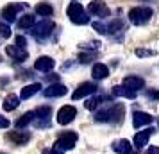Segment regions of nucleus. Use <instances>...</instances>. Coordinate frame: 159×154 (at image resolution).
I'll return each instance as SVG.
<instances>
[{
  "instance_id": "f257e3e1",
  "label": "nucleus",
  "mask_w": 159,
  "mask_h": 154,
  "mask_svg": "<svg viewBox=\"0 0 159 154\" xmlns=\"http://www.w3.org/2000/svg\"><path fill=\"white\" fill-rule=\"evenodd\" d=\"M123 117V106L122 104H113L106 110L98 111L95 115V120L97 122H120Z\"/></svg>"
},
{
  "instance_id": "f03ea898",
  "label": "nucleus",
  "mask_w": 159,
  "mask_h": 154,
  "mask_svg": "<svg viewBox=\"0 0 159 154\" xmlns=\"http://www.w3.org/2000/svg\"><path fill=\"white\" fill-rule=\"evenodd\" d=\"M66 15H68V18L75 25H86V23H89V16L86 15L84 7L80 6L79 2H72L68 6V9H66Z\"/></svg>"
},
{
  "instance_id": "7ed1b4c3",
  "label": "nucleus",
  "mask_w": 159,
  "mask_h": 154,
  "mask_svg": "<svg viewBox=\"0 0 159 154\" xmlns=\"http://www.w3.org/2000/svg\"><path fill=\"white\" fill-rule=\"evenodd\" d=\"M77 138H79V134L73 131H65L59 134V138L56 140V143H54V149H59V151H70L75 147L77 143Z\"/></svg>"
},
{
  "instance_id": "20e7f679",
  "label": "nucleus",
  "mask_w": 159,
  "mask_h": 154,
  "mask_svg": "<svg viewBox=\"0 0 159 154\" xmlns=\"http://www.w3.org/2000/svg\"><path fill=\"white\" fill-rule=\"evenodd\" d=\"M54 29H56V23L52 20H41L39 23L30 27V34L34 38H38V40H45V38L50 36Z\"/></svg>"
},
{
  "instance_id": "39448f33",
  "label": "nucleus",
  "mask_w": 159,
  "mask_h": 154,
  "mask_svg": "<svg viewBox=\"0 0 159 154\" xmlns=\"http://www.w3.org/2000/svg\"><path fill=\"white\" fill-rule=\"evenodd\" d=\"M152 15H154V11L150 7H132L129 11V20L134 25H143L150 20Z\"/></svg>"
},
{
  "instance_id": "423d86ee",
  "label": "nucleus",
  "mask_w": 159,
  "mask_h": 154,
  "mask_svg": "<svg viewBox=\"0 0 159 154\" xmlns=\"http://www.w3.org/2000/svg\"><path fill=\"white\" fill-rule=\"evenodd\" d=\"M50 108L48 106H41V108H38L34 110V120H32V124L36 125V127H48L50 124Z\"/></svg>"
},
{
  "instance_id": "0eeeda50",
  "label": "nucleus",
  "mask_w": 159,
  "mask_h": 154,
  "mask_svg": "<svg viewBox=\"0 0 159 154\" xmlns=\"http://www.w3.org/2000/svg\"><path fill=\"white\" fill-rule=\"evenodd\" d=\"M75 117H77V110L68 104V106H63V108L57 111L56 120H57V124H61V125H68L70 122H73V118Z\"/></svg>"
},
{
  "instance_id": "6e6552de",
  "label": "nucleus",
  "mask_w": 159,
  "mask_h": 154,
  "mask_svg": "<svg viewBox=\"0 0 159 154\" xmlns=\"http://www.w3.org/2000/svg\"><path fill=\"white\" fill-rule=\"evenodd\" d=\"M97 84L95 82H82L79 88L73 91V95H72V99L73 100H79V99H84V97H88V95H93L95 91H97Z\"/></svg>"
},
{
  "instance_id": "1a4fd4ad",
  "label": "nucleus",
  "mask_w": 159,
  "mask_h": 154,
  "mask_svg": "<svg viewBox=\"0 0 159 154\" xmlns=\"http://www.w3.org/2000/svg\"><path fill=\"white\" fill-rule=\"evenodd\" d=\"M88 13H91V15L95 16H100V18H106V16H109V7L106 6V2L104 0H93L89 6H88Z\"/></svg>"
},
{
  "instance_id": "9d476101",
  "label": "nucleus",
  "mask_w": 159,
  "mask_h": 154,
  "mask_svg": "<svg viewBox=\"0 0 159 154\" xmlns=\"http://www.w3.org/2000/svg\"><path fill=\"white\" fill-rule=\"evenodd\" d=\"M122 86H125L127 90L136 91V93H138V90L145 88V79H143V77H138V75H129V77H125V79H123Z\"/></svg>"
},
{
  "instance_id": "9b49d317",
  "label": "nucleus",
  "mask_w": 159,
  "mask_h": 154,
  "mask_svg": "<svg viewBox=\"0 0 159 154\" xmlns=\"http://www.w3.org/2000/svg\"><path fill=\"white\" fill-rule=\"evenodd\" d=\"M154 133L152 127H147L145 131H138L134 134V138H132V145L136 147V149H143L147 143H148V138H150V134Z\"/></svg>"
},
{
  "instance_id": "f8f14e48",
  "label": "nucleus",
  "mask_w": 159,
  "mask_h": 154,
  "mask_svg": "<svg viewBox=\"0 0 159 154\" xmlns=\"http://www.w3.org/2000/svg\"><path fill=\"white\" fill-rule=\"evenodd\" d=\"M152 115H148V113H145V111H136L134 115H132V125L136 127V129H139V127H143V125H148L152 124Z\"/></svg>"
},
{
  "instance_id": "ddd939ff",
  "label": "nucleus",
  "mask_w": 159,
  "mask_h": 154,
  "mask_svg": "<svg viewBox=\"0 0 159 154\" xmlns=\"http://www.w3.org/2000/svg\"><path fill=\"white\" fill-rule=\"evenodd\" d=\"M66 91H68V88H66L65 84H61V82H56V84H50L48 88L43 90V95L45 97H63L66 95Z\"/></svg>"
},
{
  "instance_id": "4468645a",
  "label": "nucleus",
  "mask_w": 159,
  "mask_h": 154,
  "mask_svg": "<svg viewBox=\"0 0 159 154\" xmlns=\"http://www.w3.org/2000/svg\"><path fill=\"white\" fill-rule=\"evenodd\" d=\"M23 6H18V4H9L2 9V18L6 22H16V16H18V11L22 9Z\"/></svg>"
},
{
  "instance_id": "2eb2a0df",
  "label": "nucleus",
  "mask_w": 159,
  "mask_h": 154,
  "mask_svg": "<svg viewBox=\"0 0 159 154\" xmlns=\"http://www.w3.org/2000/svg\"><path fill=\"white\" fill-rule=\"evenodd\" d=\"M6 54L11 56L13 59H16V61H20V63L27 59V50L22 49V47H16V45H7L6 47Z\"/></svg>"
},
{
  "instance_id": "dca6fc26",
  "label": "nucleus",
  "mask_w": 159,
  "mask_h": 154,
  "mask_svg": "<svg viewBox=\"0 0 159 154\" xmlns=\"http://www.w3.org/2000/svg\"><path fill=\"white\" fill-rule=\"evenodd\" d=\"M56 66V61L48 56H41V58L36 59V63H34V68L39 70V72H50L52 68Z\"/></svg>"
},
{
  "instance_id": "f3484780",
  "label": "nucleus",
  "mask_w": 159,
  "mask_h": 154,
  "mask_svg": "<svg viewBox=\"0 0 159 154\" xmlns=\"http://www.w3.org/2000/svg\"><path fill=\"white\" fill-rule=\"evenodd\" d=\"M7 138L13 143H16V145H25L30 140V133L29 131H11L7 134Z\"/></svg>"
},
{
  "instance_id": "a211bd4d",
  "label": "nucleus",
  "mask_w": 159,
  "mask_h": 154,
  "mask_svg": "<svg viewBox=\"0 0 159 154\" xmlns=\"http://www.w3.org/2000/svg\"><path fill=\"white\" fill-rule=\"evenodd\" d=\"M38 91H41V84L39 82H32V84H27V86H23L22 91H20V99H30V97H34Z\"/></svg>"
},
{
  "instance_id": "6ab92c4d",
  "label": "nucleus",
  "mask_w": 159,
  "mask_h": 154,
  "mask_svg": "<svg viewBox=\"0 0 159 154\" xmlns=\"http://www.w3.org/2000/svg\"><path fill=\"white\" fill-rule=\"evenodd\" d=\"M91 75H93V79H106L109 75L107 65H104V63H95L93 68H91Z\"/></svg>"
},
{
  "instance_id": "aec40b11",
  "label": "nucleus",
  "mask_w": 159,
  "mask_h": 154,
  "mask_svg": "<svg viewBox=\"0 0 159 154\" xmlns=\"http://www.w3.org/2000/svg\"><path fill=\"white\" fill-rule=\"evenodd\" d=\"M113 151L116 154H129L132 151V145H130L129 140H118L113 143Z\"/></svg>"
},
{
  "instance_id": "412c9836",
  "label": "nucleus",
  "mask_w": 159,
  "mask_h": 154,
  "mask_svg": "<svg viewBox=\"0 0 159 154\" xmlns=\"http://www.w3.org/2000/svg\"><path fill=\"white\" fill-rule=\"evenodd\" d=\"M18 106H20V97H16L15 93H9V95L6 97V100H4V110L13 111V110H16Z\"/></svg>"
},
{
  "instance_id": "4be33fe9",
  "label": "nucleus",
  "mask_w": 159,
  "mask_h": 154,
  "mask_svg": "<svg viewBox=\"0 0 159 154\" xmlns=\"http://www.w3.org/2000/svg\"><path fill=\"white\" fill-rule=\"evenodd\" d=\"M113 93H115L116 97H125V99H136V91H130V90H127L125 86H115L113 88Z\"/></svg>"
},
{
  "instance_id": "5701e85b",
  "label": "nucleus",
  "mask_w": 159,
  "mask_h": 154,
  "mask_svg": "<svg viewBox=\"0 0 159 154\" xmlns=\"http://www.w3.org/2000/svg\"><path fill=\"white\" fill-rule=\"evenodd\" d=\"M34 11H36L39 16H52V15H54L52 6H50V4H45V2H39L36 7H34Z\"/></svg>"
},
{
  "instance_id": "b1692460",
  "label": "nucleus",
  "mask_w": 159,
  "mask_h": 154,
  "mask_svg": "<svg viewBox=\"0 0 159 154\" xmlns=\"http://www.w3.org/2000/svg\"><path fill=\"white\" fill-rule=\"evenodd\" d=\"M32 120H34V111H27L25 115H22V118L16 120V127L22 129V127H25V125L32 124Z\"/></svg>"
},
{
  "instance_id": "393cba45",
  "label": "nucleus",
  "mask_w": 159,
  "mask_h": 154,
  "mask_svg": "<svg viewBox=\"0 0 159 154\" xmlns=\"http://www.w3.org/2000/svg\"><path fill=\"white\" fill-rule=\"evenodd\" d=\"M34 25V16L32 15H23L20 20H18V27L20 29H30Z\"/></svg>"
},
{
  "instance_id": "a878e982",
  "label": "nucleus",
  "mask_w": 159,
  "mask_h": 154,
  "mask_svg": "<svg viewBox=\"0 0 159 154\" xmlns=\"http://www.w3.org/2000/svg\"><path fill=\"white\" fill-rule=\"evenodd\" d=\"M100 102H102V97H89V99H86L84 106H86V110L95 111L97 108H98V104H100Z\"/></svg>"
},
{
  "instance_id": "bb28decb",
  "label": "nucleus",
  "mask_w": 159,
  "mask_h": 154,
  "mask_svg": "<svg viewBox=\"0 0 159 154\" xmlns=\"http://www.w3.org/2000/svg\"><path fill=\"white\" fill-rule=\"evenodd\" d=\"M123 29V23L122 20H113V22L107 25V32H113V34H116V32H120V30Z\"/></svg>"
},
{
  "instance_id": "cd10ccee",
  "label": "nucleus",
  "mask_w": 159,
  "mask_h": 154,
  "mask_svg": "<svg viewBox=\"0 0 159 154\" xmlns=\"http://www.w3.org/2000/svg\"><path fill=\"white\" fill-rule=\"evenodd\" d=\"M93 59H95V54H84V52L79 54V61L80 63H84V65H86V63H91Z\"/></svg>"
},
{
  "instance_id": "c85d7f7f",
  "label": "nucleus",
  "mask_w": 159,
  "mask_h": 154,
  "mask_svg": "<svg viewBox=\"0 0 159 154\" xmlns=\"http://www.w3.org/2000/svg\"><path fill=\"white\" fill-rule=\"evenodd\" d=\"M0 36L2 38H9L11 36V29L7 23H0Z\"/></svg>"
},
{
  "instance_id": "c756f323",
  "label": "nucleus",
  "mask_w": 159,
  "mask_h": 154,
  "mask_svg": "<svg viewBox=\"0 0 159 154\" xmlns=\"http://www.w3.org/2000/svg\"><path fill=\"white\" fill-rule=\"evenodd\" d=\"M93 29L97 30V32H100V34H107V27H106L104 23H100V22H95L93 23Z\"/></svg>"
},
{
  "instance_id": "7c9ffc66",
  "label": "nucleus",
  "mask_w": 159,
  "mask_h": 154,
  "mask_svg": "<svg viewBox=\"0 0 159 154\" xmlns=\"http://www.w3.org/2000/svg\"><path fill=\"white\" fill-rule=\"evenodd\" d=\"M136 54L139 56V58H143V56H154L156 52H154V50H147V49H138Z\"/></svg>"
},
{
  "instance_id": "2f4dec72",
  "label": "nucleus",
  "mask_w": 159,
  "mask_h": 154,
  "mask_svg": "<svg viewBox=\"0 0 159 154\" xmlns=\"http://www.w3.org/2000/svg\"><path fill=\"white\" fill-rule=\"evenodd\" d=\"M15 45H16V47H22V49H25V45H27V40H25L23 36H16Z\"/></svg>"
},
{
  "instance_id": "473e14b6",
  "label": "nucleus",
  "mask_w": 159,
  "mask_h": 154,
  "mask_svg": "<svg viewBox=\"0 0 159 154\" xmlns=\"http://www.w3.org/2000/svg\"><path fill=\"white\" fill-rule=\"evenodd\" d=\"M9 127V120L6 117H0V129H7Z\"/></svg>"
},
{
  "instance_id": "72a5a7b5",
  "label": "nucleus",
  "mask_w": 159,
  "mask_h": 154,
  "mask_svg": "<svg viewBox=\"0 0 159 154\" xmlns=\"http://www.w3.org/2000/svg\"><path fill=\"white\" fill-rule=\"evenodd\" d=\"M43 154H63V151H59V149H48V151H43Z\"/></svg>"
},
{
  "instance_id": "f704fd0d",
  "label": "nucleus",
  "mask_w": 159,
  "mask_h": 154,
  "mask_svg": "<svg viewBox=\"0 0 159 154\" xmlns=\"http://www.w3.org/2000/svg\"><path fill=\"white\" fill-rule=\"evenodd\" d=\"M145 154H159V147H148V151Z\"/></svg>"
},
{
  "instance_id": "c9c22d12",
  "label": "nucleus",
  "mask_w": 159,
  "mask_h": 154,
  "mask_svg": "<svg viewBox=\"0 0 159 154\" xmlns=\"http://www.w3.org/2000/svg\"><path fill=\"white\" fill-rule=\"evenodd\" d=\"M148 95H150L152 99H159V91H152V90H150V91H148Z\"/></svg>"
},
{
  "instance_id": "e433bc0d",
  "label": "nucleus",
  "mask_w": 159,
  "mask_h": 154,
  "mask_svg": "<svg viewBox=\"0 0 159 154\" xmlns=\"http://www.w3.org/2000/svg\"><path fill=\"white\" fill-rule=\"evenodd\" d=\"M47 79H48V81H57V79H59V75H48Z\"/></svg>"
},
{
  "instance_id": "4c0bfd02",
  "label": "nucleus",
  "mask_w": 159,
  "mask_h": 154,
  "mask_svg": "<svg viewBox=\"0 0 159 154\" xmlns=\"http://www.w3.org/2000/svg\"><path fill=\"white\" fill-rule=\"evenodd\" d=\"M0 154H4V152H0Z\"/></svg>"
},
{
  "instance_id": "58836bf2",
  "label": "nucleus",
  "mask_w": 159,
  "mask_h": 154,
  "mask_svg": "<svg viewBox=\"0 0 159 154\" xmlns=\"http://www.w3.org/2000/svg\"><path fill=\"white\" fill-rule=\"evenodd\" d=\"M157 125H159V122H157Z\"/></svg>"
}]
</instances>
